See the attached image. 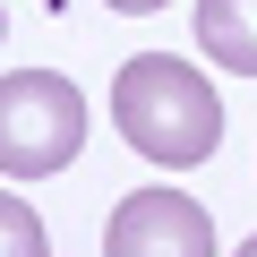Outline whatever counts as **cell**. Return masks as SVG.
Listing matches in <instances>:
<instances>
[{
    "instance_id": "6",
    "label": "cell",
    "mask_w": 257,
    "mask_h": 257,
    "mask_svg": "<svg viewBox=\"0 0 257 257\" xmlns=\"http://www.w3.org/2000/svg\"><path fill=\"white\" fill-rule=\"evenodd\" d=\"M103 9H120V18H146V9H163V0H103Z\"/></svg>"
},
{
    "instance_id": "2",
    "label": "cell",
    "mask_w": 257,
    "mask_h": 257,
    "mask_svg": "<svg viewBox=\"0 0 257 257\" xmlns=\"http://www.w3.org/2000/svg\"><path fill=\"white\" fill-rule=\"evenodd\" d=\"M77 146H86V94L60 69H9L0 77V172L9 180L69 172Z\"/></svg>"
},
{
    "instance_id": "3",
    "label": "cell",
    "mask_w": 257,
    "mask_h": 257,
    "mask_svg": "<svg viewBox=\"0 0 257 257\" xmlns=\"http://www.w3.org/2000/svg\"><path fill=\"white\" fill-rule=\"evenodd\" d=\"M103 248H111V257H206V248H214V223H206V206L180 197V189H138V197L111 206Z\"/></svg>"
},
{
    "instance_id": "4",
    "label": "cell",
    "mask_w": 257,
    "mask_h": 257,
    "mask_svg": "<svg viewBox=\"0 0 257 257\" xmlns=\"http://www.w3.org/2000/svg\"><path fill=\"white\" fill-rule=\"evenodd\" d=\"M197 43L214 69L257 77V0H197Z\"/></svg>"
},
{
    "instance_id": "7",
    "label": "cell",
    "mask_w": 257,
    "mask_h": 257,
    "mask_svg": "<svg viewBox=\"0 0 257 257\" xmlns=\"http://www.w3.org/2000/svg\"><path fill=\"white\" fill-rule=\"evenodd\" d=\"M248 248H257V240H248Z\"/></svg>"
},
{
    "instance_id": "5",
    "label": "cell",
    "mask_w": 257,
    "mask_h": 257,
    "mask_svg": "<svg viewBox=\"0 0 257 257\" xmlns=\"http://www.w3.org/2000/svg\"><path fill=\"white\" fill-rule=\"evenodd\" d=\"M35 248H43V214L0 189V257H35Z\"/></svg>"
},
{
    "instance_id": "1",
    "label": "cell",
    "mask_w": 257,
    "mask_h": 257,
    "mask_svg": "<svg viewBox=\"0 0 257 257\" xmlns=\"http://www.w3.org/2000/svg\"><path fill=\"white\" fill-rule=\"evenodd\" d=\"M111 128L138 155L180 172V163H206L223 146V94L206 86V69H189L172 52H138L111 77Z\"/></svg>"
}]
</instances>
